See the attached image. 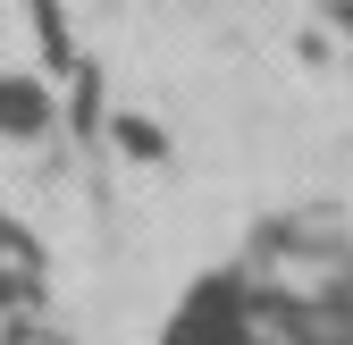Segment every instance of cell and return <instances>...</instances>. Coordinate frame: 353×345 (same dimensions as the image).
I'll return each instance as SVG.
<instances>
[{
  "instance_id": "6da1fadb",
  "label": "cell",
  "mask_w": 353,
  "mask_h": 345,
  "mask_svg": "<svg viewBox=\"0 0 353 345\" xmlns=\"http://www.w3.org/2000/svg\"><path fill=\"white\" fill-rule=\"evenodd\" d=\"M42 118H51V101H42L34 84H0V126H9V135H34Z\"/></svg>"
}]
</instances>
